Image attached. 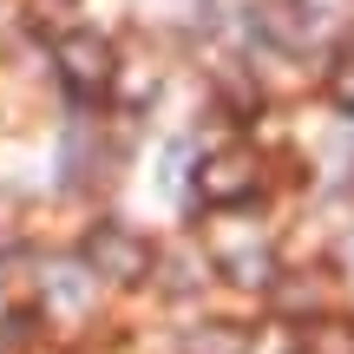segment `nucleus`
I'll use <instances>...</instances> for the list:
<instances>
[{
    "mask_svg": "<svg viewBox=\"0 0 354 354\" xmlns=\"http://www.w3.org/2000/svg\"><path fill=\"white\" fill-rule=\"evenodd\" d=\"M184 354H243V335L236 328H203V335H190Z\"/></svg>",
    "mask_w": 354,
    "mask_h": 354,
    "instance_id": "nucleus-6",
    "label": "nucleus"
},
{
    "mask_svg": "<svg viewBox=\"0 0 354 354\" xmlns=\"http://www.w3.org/2000/svg\"><path fill=\"white\" fill-rule=\"evenodd\" d=\"M92 263H99L105 276H145L151 250H145L138 236H125V230H99V236H92Z\"/></svg>",
    "mask_w": 354,
    "mask_h": 354,
    "instance_id": "nucleus-2",
    "label": "nucleus"
},
{
    "mask_svg": "<svg viewBox=\"0 0 354 354\" xmlns=\"http://www.w3.org/2000/svg\"><path fill=\"white\" fill-rule=\"evenodd\" d=\"M263 33L282 39V46H295V39L315 33V20H308V7H269V13H263Z\"/></svg>",
    "mask_w": 354,
    "mask_h": 354,
    "instance_id": "nucleus-5",
    "label": "nucleus"
},
{
    "mask_svg": "<svg viewBox=\"0 0 354 354\" xmlns=\"http://www.w3.org/2000/svg\"><path fill=\"white\" fill-rule=\"evenodd\" d=\"M59 59H66V79H73V86H105V73H112V53L92 33H73L59 46Z\"/></svg>",
    "mask_w": 354,
    "mask_h": 354,
    "instance_id": "nucleus-3",
    "label": "nucleus"
},
{
    "mask_svg": "<svg viewBox=\"0 0 354 354\" xmlns=\"http://www.w3.org/2000/svg\"><path fill=\"white\" fill-rule=\"evenodd\" d=\"M295 354H354V322H308Z\"/></svg>",
    "mask_w": 354,
    "mask_h": 354,
    "instance_id": "nucleus-4",
    "label": "nucleus"
},
{
    "mask_svg": "<svg viewBox=\"0 0 354 354\" xmlns=\"http://www.w3.org/2000/svg\"><path fill=\"white\" fill-rule=\"evenodd\" d=\"M250 190H256V158L250 151H223V158L203 165V197L210 203H236V197H250Z\"/></svg>",
    "mask_w": 354,
    "mask_h": 354,
    "instance_id": "nucleus-1",
    "label": "nucleus"
},
{
    "mask_svg": "<svg viewBox=\"0 0 354 354\" xmlns=\"http://www.w3.org/2000/svg\"><path fill=\"white\" fill-rule=\"evenodd\" d=\"M328 92H335V105H348V112H354V53H342V59H335Z\"/></svg>",
    "mask_w": 354,
    "mask_h": 354,
    "instance_id": "nucleus-7",
    "label": "nucleus"
}]
</instances>
